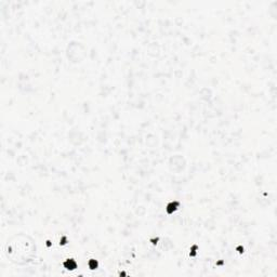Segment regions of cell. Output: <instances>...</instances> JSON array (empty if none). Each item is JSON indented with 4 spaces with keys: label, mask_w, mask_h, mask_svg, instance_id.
<instances>
[{
    "label": "cell",
    "mask_w": 277,
    "mask_h": 277,
    "mask_svg": "<svg viewBox=\"0 0 277 277\" xmlns=\"http://www.w3.org/2000/svg\"><path fill=\"white\" fill-rule=\"evenodd\" d=\"M77 262L75 261L74 259H67L66 261L64 262V267L67 268L69 271H73V270H76L77 268Z\"/></svg>",
    "instance_id": "1"
},
{
    "label": "cell",
    "mask_w": 277,
    "mask_h": 277,
    "mask_svg": "<svg viewBox=\"0 0 277 277\" xmlns=\"http://www.w3.org/2000/svg\"><path fill=\"white\" fill-rule=\"evenodd\" d=\"M88 265H89V267L91 268V270H95V268H97V266H99V263H97V260L91 259V260H89Z\"/></svg>",
    "instance_id": "3"
},
{
    "label": "cell",
    "mask_w": 277,
    "mask_h": 277,
    "mask_svg": "<svg viewBox=\"0 0 277 277\" xmlns=\"http://www.w3.org/2000/svg\"><path fill=\"white\" fill-rule=\"evenodd\" d=\"M179 205L180 203H178V201H172V203H168V206H167L166 210H167V213H169V214H171V213H173L174 211L178 209Z\"/></svg>",
    "instance_id": "2"
}]
</instances>
